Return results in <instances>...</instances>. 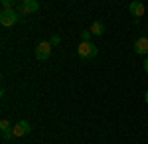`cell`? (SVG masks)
<instances>
[{
    "label": "cell",
    "instance_id": "13",
    "mask_svg": "<svg viewBox=\"0 0 148 144\" xmlns=\"http://www.w3.org/2000/svg\"><path fill=\"white\" fill-rule=\"evenodd\" d=\"M144 71H146V73H148V57H146V59H144Z\"/></svg>",
    "mask_w": 148,
    "mask_h": 144
},
{
    "label": "cell",
    "instance_id": "11",
    "mask_svg": "<svg viewBox=\"0 0 148 144\" xmlns=\"http://www.w3.org/2000/svg\"><path fill=\"white\" fill-rule=\"evenodd\" d=\"M12 6H14V4H12L10 0H2V8H4V10H12Z\"/></svg>",
    "mask_w": 148,
    "mask_h": 144
},
{
    "label": "cell",
    "instance_id": "15",
    "mask_svg": "<svg viewBox=\"0 0 148 144\" xmlns=\"http://www.w3.org/2000/svg\"><path fill=\"white\" fill-rule=\"evenodd\" d=\"M146 32H148V28H146Z\"/></svg>",
    "mask_w": 148,
    "mask_h": 144
},
{
    "label": "cell",
    "instance_id": "7",
    "mask_svg": "<svg viewBox=\"0 0 148 144\" xmlns=\"http://www.w3.org/2000/svg\"><path fill=\"white\" fill-rule=\"evenodd\" d=\"M0 130H2V138H6V140H10L14 138V126H10V121H0Z\"/></svg>",
    "mask_w": 148,
    "mask_h": 144
},
{
    "label": "cell",
    "instance_id": "5",
    "mask_svg": "<svg viewBox=\"0 0 148 144\" xmlns=\"http://www.w3.org/2000/svg\"><path fill=\"white\" fill-rule=\"evenodd\" d=\"M128 12L134 16V18H140V16H144V4L140 2V0H132L130 4H128Z\"/></svg>",
    "mask_w": 148,
    "mask_h": 144
},
{
    "label": "cell",
    "instance_id": "3",
    "mask_svg": "<svg viewBox=\"0 0 148 144\" xmlns=\"http://www.w3.org/2000/svg\"><path fill=\"white\" fill-rule=\"evenodd\" d=\"M51 53V44L49 42H40V44L36 45V59H40V61H46L47 57Z\"/></svg>",
    "mask_w": 148,
    "mask_h": 144
},
{
    "label": "cell",
    "instance_id": "10",
    "mask_svg": "<svg viewBox=\"0 0 148 144\" xmlns=\"http://www.w3.org/2000/svg\"><path fill=\"white\" fill-rule=\"evenodd\" d=\"M49 44H51V47H53V45H59V44H61V38H59V36H51Z\"/></svg>",
    "mask_w": 148,
    "mask_h": 144
},
{
    "label": "cell",
    "instance_id": "9",
    "mask_svg": "<svg viewBox=\"0 0 148 144\" xmlns=\"http://www.w3.org/2000/svg\"><path fill=\"white\" fill-rule=\"evenodd\" d=\"M89 32H91L93 36H103V34H105V24L103 22H93L91 28H89Z\"/></svg>",
    "mask_w": 148,
    "mask_h": 144
},
{
    "label": "cell",
    "instance_id": "4",
    "mask_svg": "<svg viewBox=\"0 0 148 144\" xmlns=\"http://www.w3.org/2000/svg\"><path fill=\"white\" fill-rule=\"evenodd\" d=\"M32 130V124L28 121H18L14 124V138H20V136H26V134Z\"/></svg>",
    "mask_w": 148,
    "mask_h": 144
},
{
    "label": "cell",
    "instance_id": "2",
    "mask_svg": "<svg viewBox=\"0 0 148 144\" xmlns=\"http://www.w3.org/2000/svg\"><path fill=\"white\" fill-rule=\"evenodd\" d=\"M18 20H20V16L14 10H2L0 12V24H2L4 28H12Z\"/></svg>",
    "mask_w": 148,
    "mask_h": 144
},
{
    "label": "cell",
    "instance_id": "6",
    "mask_svg": "<svg viewBox=\"0 0 148 144\" xmlns=\"http://www.w3.org/2000/svg\"><path fill=\"white\" fill-rule=\"evenodd\" d=\"M40 10V2L38 0H26L22 2V14H36Z\"/></svg>",
    "mask_w": 148,
    "mask_h": 144
},
{
    "label": "cell",
    "instance_id": "14",
    "mask_svg": "<svg viewBox=\"0 0 148 144\" xmlns=\"http://www.w3.org/2000/svg\"><path fill=\"white\" fill-rule=\"evenodd\" d=\"M144 101H146V105H148V91H146V95H144Z\"/></svg>",
    "mask_w": 148,
    "mask_h": 144
},
{
    "label": "cell",
    "instance_id": "1",
    "mask_svg": "<svg viewBox=\"0 0 148 144\" xmlns=\"http://www.w3.org/2000/svg\"><path fill=\"white\" fill-rule=\"evenodd\" d=\"M99 53V49H97V45L91 44V42H81L77 45V56L81 59H93V57H97Z\"/></svg>",
    "mask_w": 148,
    "mask_h": 144
},
{
    "label": "cell",
    "instance_id": "8",
    "mask_svg": "<svg viewBox=\"0 0 148 144\" xmlns=\"http://www.w3.org/2000/svg\"><path fill=\"white\" fill-rule=\"evenodd\" d=\"M134 51L138 56H146L148 53V38H138L134 42Z\"/></svg>",
    "mask_w": 148,
    "mask_h": 144
},
{
    "label": "cell",
    "instance_id": "12",
    "mask_svg": "<svg viewBox=\"0 0 148 144\" xmlns=\"http://www.w3.org/2000/svg\"><path fill=\"white\" fill-rule=\"evenodd\" d=\"M91 36H93V34L89 32V30H85V32L81 34V38H83V42H89V38H91Z\"/></svg>",
    "mask_w": 148,
    "mask_h": 144
}]
</instances>
